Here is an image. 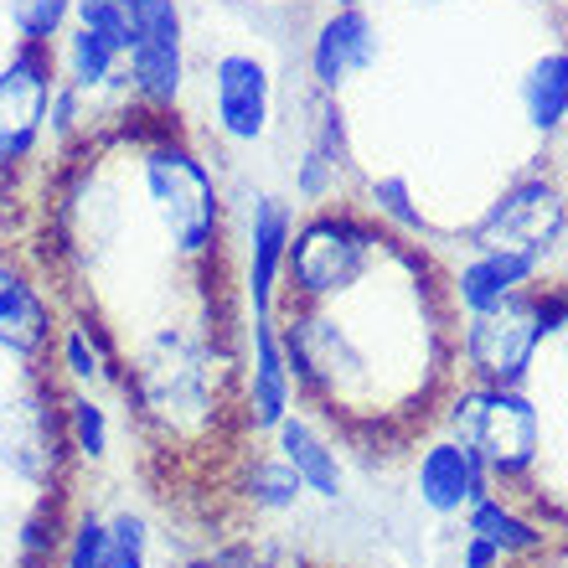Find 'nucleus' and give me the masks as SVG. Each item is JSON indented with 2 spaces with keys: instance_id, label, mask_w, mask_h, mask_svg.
<instances>
[{
  "instance_id": "21",
  "label": "nucleus",
  "mask_w": 568,
  "mask_h": 568,
  "mask_svg": "<svg viewBox=\"0 0 568 568\" xmlns=\"http://www.w3.org/2000/svg\"><path fill=\"white\" fill-rule=\"evenodd\" d=\"M465 532L486 538L501 554V564L517 568V564H542V558H558L564 554V527L554 517H538L527 491H486L476 507L460 517Z\"/></svg>"
},
{
  "instance_id": "9",
  "label": "nucleus",
  "mask_w": 568,
  "mask_h": 568,
  "mask_svg": "<svg viewBox=\"0 0 568 568\" xmlns=\"http://www.w3.org/2000/svg\"><path fill=\"white\" fill-rule=\"evenodd\" d=\"M233 202V223H227V243H239V315L243 321H274L284 311V258H290V239H295L300 207L280 186H227Z\"/></svg>"
},
{
  "instance_id": "12",
  "label": "nucleus",
  "mask_w": 568,
  "mask_h": 568,
  "mask_svg": "<svg viewBox=\"0 0 568 568\" xmlns=\"http://www.w3.org/2000/svg\"><path fill=\"white\" fill-rule=\"evenodd\" d=\"M68 295L27 239H0V362L11 373H42Z\"/></svg>"
},
{
  "instance_id": "25",
  "label": "nucleus",
  "mask_w": 568,
  "mask_h": 568,
  "mask_svg": "<svg viewBox=\"0 0 568 568\" xmlns=\"http://www.w3.org/2000/svg\"><path fill=\"white\" fill-rule=\"evenodd\" d=\"M109 393H73L62 388V439H68V460L78 470H104L120 445V414H114Z\"/></svg>"
},
{
  "instance_id": "14",
  "label": "nucleus",
  "mask_w": 568,
  "mask_h": 568,
  "mask_svg": "<svg viewBox=\"0 0 568 568\" xmlns=\"http://www.w3.org/2000/svg\"><path fill=\"white\" fill-rule=\"evenodd\" d=\"M388 52L383 16L362 6H321L300 42V83L326 99H346Z\"/></svg>"
},
{
  "instance_id": "34",
  "label": "nucleus",
  "mask_w": 568,
  "mask_h": 568,
  "mask_svg": "<svg viewBox=\"0 0 568 568\" xmlns=\"http://www.w3.org/2000/svg\"><path fill=\"white\" fill-rule=\"evenodd\" d=\"M239 6L243 11H254V6H270V0H239Z\"/></svg>"
},
{
  "instance_id": "31",
  "label": "nucleus",
  "mask_w": 568,
  "mask_h": 568,
  "mask_svg": "<svg viewBox=\"0 0 568 568\" xmlns=\"http://www.w3.org/2000/svg\"><path fill=\"white\" fill-rule=\"evenodd\" d=\"M404 11H419V16H434V11H449V6H460V0H398Z\"/></svg>"
},
{
  "instance_id": "4",
  "label": "nucleus",
  "mask_w": 568,
  "mask_h": 568,
  "mask_svg": "<svg viewBox=\"0 0 568 568\" xmlns=\"http://www.w3.org/2000/svg\"><path fill=\"white\" fill-rule=\"evenodd\" d=\"M196 104L186 120L223 155H258L270 150L284 124V73L264 47L233 42L217 47L192 83Z\"/></svg>"
},
{
  "instance_id": "7",
  "label": "nucleus",
  "mask_w": 568,
  "mask_h": 568,
  "mask_svg": "<svg viewBox=\"0 0 568 568\" xmlns=\"http://www.w3.org/2000/svg\"><path fill=\"white\" fill-rule=\"evenodd\" d=\"M449 362L460 383L480 388H532L548 362V326H542L538 290L480 315H460L449 331Z\"/></svg>"
},
{
  "instance_id": "5",
  "label": "nucleus",
  "mask_w": 568,
  "mask_h": 568,
  "mask_svg": "<svg viewBox=\"0 0 568 568\" xmlns=\"http://www.w3.org/2000/svg\"><path fill=\"white\" fill-rule=\"evenodd\" d=\"M393 248L398 239H388L357 202L300 212L284 258V305H342L377 280Z\"/></svg>"
},
{
  "instance_id": "24",
  "label": "nucleus",
  "mask_w": 568,
  "mask_h": 568,
  "mask_svg": "<svg viewBox=\"0 0 568 568\" xmlns=\"http://www.w3.org/2000/svg\"><path fill=\"white\" fill-rule=\"evenodd\" d=\"M517 114L542 150L568 145V42L532 52L517 73Z\"/></svg>"
},
{
  "instance_id": "13",
  "label": "nucleus",
  "mask_w": 568,
  "mask_h": 568,
  "mask_svg": "<svg viewBox=\"0 0 568 568\" xmlns=\"http://www.w3.org/2000/svg\"><path fill=\"white\" fill-rule=\"evenodd\" d=\"M62 89L83 93L104 109L130 104V11L120 0H73V21L52 42Z\"/></svg>"
},
{
  "instance_id": "19",
  "label": "nucleus",
  "mask_w": 568,
  "mask_h": 568,
  "mask_svg": "<svg viewBox=\"0 0 568 568\" xmlns=\"http://www.w3.org/2000/svg\"><path fill=\"white\" fill-rule=\"evenodd\" d=\"M58 568H155V523L130 507H68Z\"/></svg>"
},
{
  "instance_id": "2",
  "label": "nucleus",
  "mask_w": 568,
  "mask_h": 568,
  "mask_svg": "<svg viewBox=\"0 0 568 568\" xmlns=\"http://www.w3.org/2000/svg\"><path fill=\"white\" fill-rule=\"evenodd\" d=\"M109 140L120 145L130 192L161 254L207 290L212 274L227 270V223H233L227 176L212 161V145L192 130V120H150L140 109Z\"/></svg>"
},
{
  "instance_id": "23",
  "label": "nucleus",
  "mask_w": 568,
  "mask_h": 568,
  "mask_svg": "<svg viewBox=\"0 0 568 568\" xmlns=\"http://www.w3.org/2000/svg\"><path fill=\"white\" fill-rule=\"evenodd\" d=\"M352 202H357V207L367 212V217H373L388 239H398V243H414V248H439V243L449 239L445 227L429 217V207H424V196H419V186H414V176H408V171H398V165L362 171Z\"/></svg>"
},
{
  "instance_id": "17",
  "label": "nucleus",
  "mask_w": 568,
  "mask_h": 568,
  "mask_svg": "<svg viewBox=\"0 0 568 568\" xmlns=\"http://www.w3.org/2000/svg\"><path fill=\"white\" fill-rule=\"evenodd\" d=\"M58 388L73 393H120L124 383V336L99 305H68L42 367Z\"/></svg>"
},
{
  "instance_id": "20",
  "label": "nucleus",
  "mask_w": 568,
  "mask_h": 568,
  "mask_svg": "<svg viewBox=\"0 0 568 568\" xmlns=\"http://www.w3.org/2000/svg\"><path fill=\"white\" fill-rule=\"evenodd\" d=\"M274 455H280L290 470L300 476L305 496L321 501V507H342L346 496H352V449L336 429H331L315 408L300 404L280 429L270 434Z\"/></svg>"
},
{
  "instance_id": "22",
  "label": "nucleus",
  "mask_w": 568,
  "mask_h": 568,
  "mask_svg": "<svg viewBox=\"0 0 568 568\" xmlns=\"http://www.w3.org/2000/svg\"><path fill=\"white\" fill-rule=\"evenodd\" d=\"M227 491H233V501L243 507V517H254V523H280V517H295V511L305 507V486H300L295 470L274 455L270 439H239Z\"/></svg>"
},
{
  "instance_id": "3",
  "label": "nucleus",
  "mask_w": 568,
  "mask_h": 568,
  "mask_svg": "<svg viewBox=\"0 0 568 568\" xmlns=\"http://www.w3.org/2000/svg\"><path fill=\"white\" fill-rule=\"evenodd\" d=\"M434 429L455 434L501 491H532L548 460V414L532 388H480L449 383L434 404Z\"/></svg>"
},
{
  "instance_id": "6",
  "label": "nucleus",
  "mask_w": 568,
  "mask_h": 568,
  "mask_svg": "<svg viewBox=\"0 0 568 568\" xmlns=\"http://www.w3.org/2000/svg\"><path fill=\"white\" fill-rule=\"evenodd\" d=\"M445 243L470 248H517L542 258L548 270H568V165H558L548 150L523 171H511L491 192V202L455 227Z\"/></svg>"
},
{
  "instance_id": "27",
  "label": "nucleus",
  "mask_w": 568,
  "mask_h": 568,
  "mask_svg": "<svg viewBox=\"0 0 568 568\" xmlns=\"http://www.w3.org/2000/svg\"><path fill=\"white\" fill-rule=\"evenodd\" d=\"M6 37L21 47H52L73 21V0H0Z\"/></svg>"
},
{
  "instance_id": "15",
  "label": "nucleus",
  "mask_w": 568,
  "mask_h": 568,
  "mask_svg": "<svg viewBox=\"0 0 568 568\" xmlns=\"http://www.w3.org/2000/svg\"><path fill=\"white\" fill-rule=\"evenodd\" d=\"M300 408V388L290 373L274 321H239V373H233V429L239 439H270Z\"/></svg>"
},
{
  "instance_id": "18",
  "label": "nucleus",
  "mask_w": 568,
  "mask_h": 568,
  "mask_svg": "<svg viewBox=\"0 0 568 568\" xmlns=\"http://www.w3.org/2000/svg\"><path fill=\"white\" fill-rule=\"evenodd\" d=\"M439 254V248H434ZM548 264L532 254H517V248H470L460 243V258H445L439 254V290H445V305L449 315H480V311H496L507 300L527 295L548 280Z\"/></svg>"
},
{
  "instance_id": "16",
  "label": "nucleus",
  "mask_w": 568,
  "mask_h": 568,
  "mask_svg": "<svg viewBox=\"0 0 568 568\" xmlns=\"http://www.w3.org/2000/svg\"><path fill=\"white\" fill-rule=\"evenodd\" d=\"M486 491H496V480L486 476V465L455 439V434L424 424L408 449V501L434 517V523H460Z\"/></svg>"
},
{
  "instance_id": "32",
  "label": "nucleus",
  "mask_w": 568,
  "mask_h": 568,
  "mask_svg": "<svg viewBox=\"0 0 568 568\" xmlns=\"http://www.w3.org/2000/svg\"><path fill=\"white\" fill-rule=\"evenodd\" d=\"M326 6H362V11H377L383 0H326Z\"/></svg>"
},
{
  "instance_id": "1",
  "label": "nucleus",
  "mask_w": 568,
  "mask_h": 568,
  "mask_svg": "<svg viewBox=\"0 0 568 568\" xmlns=\"http://www.w3.org/2000/svg\"><path fill=\"white\" fill-rule=\"evenodd\" d=\"M239 321L223 300H186L161 321L124 331V383L114 404L165 455L239 445L233 429Z\"/></svg>"
},
{
  "instance_id": "33",
  "label": "nucleus",
  "mask_w": 568,
  "mask_h": 568,
  "mask_svg": "<svg viewBox=\"0 0 568 568\" xmlns=\"http://www.w3.org/2000/svg\"><path fill=\"white\" fill-rule=\"evenodd\" d=\"M284 6H315V11H321V6H326V0H284Z\"/></svg>"
},
{
  "instance_id": "28",
  "label": "nucleus",
  "mask_w": 568,
  "mask_h": 568,
  "mask_svg": "<svg viewBox=\"0 0 568 568\" xmlns=\"http://www.w3.org/2000/svg\"><path fill=\"white\" fill-rule=\"evenodd\" d=\"M176 568H248V538H227V542H207L186 554Z\"/></svg>"
},
{
  "instance_id": "35",
  "label": "nucleus",
  "mask_w": 568,
  "mask_h": 568,
  "mask_svg": "<svg viewBox=\"0 0 568 568\" xmlns=\"http://www.w3.org/2000/svg\"><path fill=\"white\" fill-rule=\"evenodd\" d=\"M564 554H568V542H564Z\"/></svg>"
},
{
  "instance_id": "10",
  "label": "nucleus",
  "mask_w": 568,
  "mask_h": 568,
  "mask_svg": "<svg viewBox=\"0 0 568 568\" xmlns=\"http://www.w3.org/2000/svg\"><path fill=\"white\" fill-rule=\"evenodd\" d=\"M124 11H130V104L150 120H186L196 83L186 6L124 0Z\"/></svg>"
},
{
  "instance_id": "26",
  "label": "nucleus",
  "mask_w": 568,
  "mask_h": 568,
  "mask_svg": "<svg viewBox=\"0 0 568 568\" xmlns=\"http://www.w3.org/2000/svg\"><path fill=\"white\" fill-rule=\"evenodd\" d=\"M68 491H52V496H31L27 517L16 527V568H58L62 554V532H68Z\"/></svg>"
},
{
  "instance_id": "30",
  "label": "nucleus",
  "mask_w": 568,
  "mask_h": 568,
  "mask_svg": "<svg viewBox=\"0 0 568 568\" xmlns=\"http://www.w3.org/2000/svg\"><path fill=\"white\" fill-rule=\"evenodd\" d=\"M460 568H507V564H501V554H496L486 538H476V532L460 527Z\"/></svg>"
},
{
  "instance_id": "8",
  "label": "nucleus",
  "mask_w": 568,
  "mask_h": 568,
  "mask_svg": "<svg viewBox=\"0 0 568 568\" xmlns=\"http://www.w3.org/2000/svg\"><path fill=\"white\" fill-rule=\"evenodd\" d=\"M0 476L27 496L68 491L73 460L62 439V388L47 373H16L0 393Z\"/></svg>"
},
{
  "instance_id": "11",
  "label": "nucleus",
  "mask_w": 568,
  "mask_h": 568,
  "mask_svg": "<svg viewBox=\"0 0 568 568\" xmlns=\"http://www.w3.org/2000/svg\"><path fill=\"white\" fill-rule=\"evenodd\" d=\"M58 93L52 47L11 42L0 58V186L27 192L47 171V114Z\"/></svg>"
},
{
  "instance_id": "29",
  "label": "nucleus",
  "mask_w": 568,
  "mask_h": 568,
  "mask_svg": "<svg viewBox=\"0 0 568 568\" xmlns=\"http://www.w3.org/2000/svg\"><path fill=\"white\" fill-rule=\"evenodd\" d=\"M27 207H31L27 192L0 186V239H21V233H27Z\"/></svg>"
}]
</instances>
